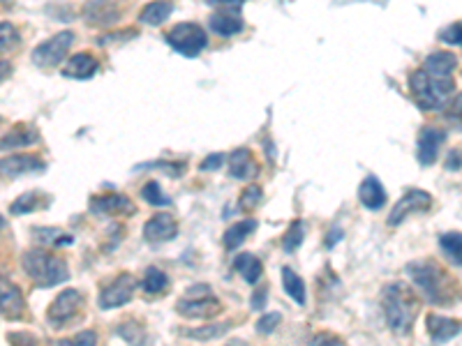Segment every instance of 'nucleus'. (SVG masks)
<instances>
[{"mask_svg": "<svg viewBox=\"0 0 462 346\" xmlns=\"http://www.w3.org/2000/svg\"><path fill=\"white\" fill-rule=\"evenodd\" d=\"M19 42H21V35H19L16 28L12 23H7V21L0 23V56L16 49Z\"/></svg>", "mask_w": 462, "mask_h": 346, "instance_id": "obj_34", "label": "nucleus"}, {"mask_svg": "<svg viewBox=\"0 0 462 346\" xmlns=\"http://www.w3.org/2000/svg\"><path fill=\"white\" fill-rule=\"evenodd\" d=\"M209 26L215 35H222V37H231V35H238L245 23H243V16L238 12V7H220L215 9L209 19Z\"/></svg>", "mask_w": 462, "mask_h": 346, "instance_id": "obj_13", "label": "nucleus"}, {"mask_svg": "<svg viewBox=\"0 0 462 346\" xmlns=\"http://www.w3.org/2000/svg\"><path fill=\"white\" fill-rule=\"evenodd\" d=\"M227 346H248V344H245L243 340H231V342H229Z\"/></svg>", "mask_w": 462, "mask_h": 346, "instance_id": "obj_48", "label": "nucleus"}, {"mask_svg": "<svg viewBox=\"0 0 462 346\" xmlns=\"http://www.w3.org/2000/svg\"><path fill=\"white\" fill-rule=\"evenodd\" d=\"M303 238H305V222L303 219H294V222L289 224L285 238H282V245H285L287 252H296L300 243H303Z\"/></svg>", "mask_w": 462, "mask_h": 346, "instance_id": "obj_32", "label": "nucleus"}, {"mask_svg": "<svg viewBox=\"0 0 462 346\" xmlns=\"http://www.w3.org/2000/svg\"><path fill=\"white\" fill-rule=\"evenodd\" d=\"M444 115L456 130H462V95H456V100H451L446 104Z\"/></svg>", "mask_w": 462, "mask_h": 346, "instance_id": "obj_37", "label": "nucleus"}, {"mask_svg": "<svg viewBox=\"0 0 462 346\" xmlns=\"http://www.w3.org/2000/svg\"><path fill=\"white\" fill-rule=\"evenodd\" d=\"M141 196H144V201H148L150 206H169L172 204V199L162 194V187L157 185V180L146 182V185L141 187Z\"/></svg>", "mask_w": 462, "mask_h": 346, "instance_id": "obj_35", "label": "nucleus"}, {"mask_svg": "<svg viewBox=\"0 0 462 346\" xmlns=\"http://www.w3.org/2000/svg\"><path fill=\"white\" fill-rule=\"evenodd\" d=\"M280 321H282V314H280V312L263 314L261 319L257 321V332H259V335H268V332H273V330L278 328Z\"/></svg>", "mask_w": 462, "mask_h": 346, "instance_id": "obj_39", "label": "nucleus"}, {"mask_svg": "<svg viewBox=\"0 0 462 346\" xmlns=\"http://www.w3.org/2000/svg\"><path fill=\"white\" fill-rule=\"evenodd\" d=\"M176 312L185 319H213L222 312V305L206 284H194L176 303Z\"/></svg>", "mask_w": 462, "mask_h": 346, "instance_id": "obj_5", "label": "nucleus"}, {"mask_svg": "<svg viewBox=\"0 0 462 346\" xmlns=\"http://www.w3.org/2000/svg\"><path fill=\"white\" fill-rule=\"evenodd\" d=\"M441 249L456 266H462V234H444L439 240Z\"/></svg>", "mask_w": 462, "mask_h": 346, "instance_id": "obj_33", "label": "nucleus"}, {"mask_svg": "<svg viewBox=\"0 0 462 346\" xmlns=\"http://www.w3.org/2000/svg\"><path fill=\"white\" fill-rule=\"evenodd\" d=\"M7 340L12 346H35V337L28 332H9Z\"/></svg>", "mask_w": 462, "mask_h": 346, "instance_id": "obj_42", "label": "nucleus"}, {"mask_svg": "<svg viewBox=\"0 0 462 346\" xmlns=\"http://www.w3.org/2000/svg\"><path fill=\"white\" fill-rule=\"evenodd\" d=\"M444 132L439 127H423L421 134H419V159L421 164H432V162L437 159V152H439V146L444 143Z\"/></svg>", "mask_w": 462, "mask_h": 346, "instance_id": "obj_17", "label": "nucleus"}, {"mask_svg": "<svg viewBox=\"0 0 462 346\" xmlns=\"http://www.w3.org/2000/svg\"><path fill=\"white\" fill-rule=\"evenodd\" d=\"M9 74H12V65H9L7 61H0V83H3Z\"/></svg>", "mask_w": 462, "mask_h": 346, "instance_id": "obj_46", "label": "nucleus"}, {"mask_svg": "<svg viewBox=\"0 0 462 346\" xmlns=\"http://www.w3.org/2000/svg\"><path fill=\"white\" fill-rule=\"evenodd\" d=\"M72 42H74V33H70V31H63L58 35H53L51 40L42 42L33 51V63L37 67H42V70H51V67H58L65 61V56H68Z\"/></svg>", "mask_w": 462, "mask_h": 346, "instance_id": "obj_7", "label": "nucleus"}, {"mask_svg": "<svg viewBox=\"0 0 462 346\" xmlns=\"http://www.w3.org/2000/svg\"><path fill=\"white\" fill-rule=\"evenodd\" d=\"M90 210L98 215H135V204L125 194L118 192H109V194H100L90 199Z\"/></svg>", "mask_w": 462, "mask_h": 346, "instance_id": "obj_11", "label": "nucleus"}, {"mask_svg": "<svg viewBox=\"0 0 462 346\" xmlns=\"http://www.w3.org/2000/svg\"><path fill=\"white\" fill-rule=\"evenodd\" d=\"M428 330L432 335V340L437 342H448L453 340L456 335L462 330V323L453 321V319H446V316H437V314H430L428 316Z\"/></svg>", "mask_w": 462, "mask_h": 346, "instance_id": "obj_23", "label": "nucleus"}, {"mask_svg": "<svg viewBox=\"0 0 462 346\" xmlns=\"http://www.w3.org/2000/svg\"><path fill=\"white\" fill-rule=\"evenodd\" d=\"M46 164L35 155H7L0 159V178H19L26 173H42Z\"/></svg>", "mask_w": 462, "mask_h": 346, "instance_id": "obj_12", "label": "nucleus"}, {"mask_svg": "<svg viewBox=\"0 0 462 346\" xmlns=\"http://www.w3.org/2000/svg\"><path fill=\"white\" fill-rule=\"evenodd\" d=\"M3 224H5V222H3V217H0V229H3Z\"/></svg>", "mask_w": 462, "mask_h": 346, "instance_id": "obj_49", "label": "nucleus"}, {"mask_svg": "<svg viewBox=\"0 0 462 346\" xmlns=\"http://www.w3.org/2000/svg\"><path fill=\"white\" fill-rule=\"evenodd\" d=\"M21 263H23V271L28 273V277H31L37 286H56V284H63L70 277L65 258L46 252L42 247H35L31 252H26Z\"/></svg>", "mask_w": 462, "mask_h": 346, "instance_id": "obj_3", "label": "nucleus"}, {"mask_svg": "<svg viewBox=\"0 0 462 346\" xmlns=\"http://www.w3.org/2000/svg\"><path fill=\"white\" fill-rule=\"evenodd\" d=\"M26 310L23 293L14 282L0 277V316L5 319H19Z\"/></svg>", "mask_w": 462, "mask_h": 346, "instance_id": "obj_14", "label": "nucleus"}, {"mask_svg": "<svg viewBox=\"0 0 462 346\" xmlns=\"http://www.w3.org/2000/svg\"><path fill=\"white\" fill-rule=\"evenodd\" d=\"M213 3H220V5H227V7H236L238 3H243V0H213Z\"/></svg>", "mask_w": 462, "mask_h": 346, "instance_id": "obj_47", "label": "nucleus"}, {"mask_svg": "<svg viewBox=\"0 0 462 346\" xmlns=\"http://www.w3.org/2000/svg\"><path fill=\"white\" fill-rule=\"evenodd\" d=\"M430 206H432V196L428 194V192L409 189L407 194L395 204V208L391 210V215L386 222H389V226H398L414 213H426V210H430Z\"/></svg>", "mask_w": 462, "mask_h": 346, "instance_id": "obj_10", "label": "nucleus"}, {"mask_svg": "<svg viewBox=\"0 0 462 346\" xmlns=\"http://www.w3.org/2000/svg\"><path fill=\"white\" fill-rule=\"evenodd\" d=\"M58 346H98V335L93 330H83L70 340H61Z\"/></svg>", "mask_w": 462, "mask_h": 346, "instance_id": "obj_38", "label": "nucleus"}, {"mask_svg": "<svg viewBox=\"0 0 462 346\" xmlns=\"http://www.w3.org/2000/svg\"><path fill=\"white\" fill-rule=\"evenodd\" d=\"M83 305V295L77 288H65L63 293L56 295V300L49 305L46 310V321H49L53 328H63L65 323H70L74 316L79 314Z\"/></svg>", "mask_w": 462, "mask_h": 346, "instance_id": "obj_8", "label": "nucleus"}, {"mask_svg": "<svg viewBox=\"0 0 462 346\" xmlns=\"http://www.w3.org/2000/svg\"><path fill=\"white\" fill-rule=\"evenodd\" d=\"M282 282H285L287 295L294 298L296 305H305V284L294 271H291V268H285V271H282Z\"/></svg>", "mask_w": 462, "mask_h": 346, "instance_id": "obj_30", "label": "nucleus"}, {"mask_svg": "<svg viewBox=\"0 0 462 346\" xmlns=\"http://www.w3.org/2000/svg\"><path fill=\"white\" fill-rule=\"evenodd\" d=\"M141 286H144L146 293H164L167 286H169V277L162 271H157V268H148V271L144 273V282H141Z\"/></svg>", "mask_w": 462, "mask_h": 346, "instance_id": "obj_31", "label": "nucleus"}, {"mask_svg": "<svg viewBox=\"0 0 462 346\" xmlns=\"http://www.w3.org/2000/svg\"><path fill=\"white\" fill-rule=\"evenodd\" d=\"M174 12V5L169 0H157V3H150L144 7V12L139 14V21L146 26H159L164 23Z\"/></svg>", "mask_w": 462, "mask_h": 346, "instance_id": "obj_26", "label": "nucleus"}, {"mask_svg": "<svg viewBox=\"0 0 462 346\" xmlns=\"http://www.w3.org/2000/svg\"><path fill=\"white\" fill-rule=\"evenodd\" d=\"M384 314L389 328L398 335H407L414 325V319L419 314V300L409 286L404 284H389L384 288Z\"/></svg>", "mask_w": 462, "mask_h": 346, "instance_id": "obj_2", "label": "nucleus"}, {"mask_svg": "<svg viewBox=\"0 0 462 346\" xmlns=\"http://www.w3.org/2000/svg\"><path fill=\"white\" fill-rule=\"evenodd\" d=\"M407 273L432 305H456L460 298L458 282L435 261H414Z\"/></svg>", "mask_w": 462, "mask_h": 346, "instance_id": "obj_1", "label": "nucleus"}, {"mask_svg": "<svg viewBox=\"0 0 462 346\" xmlns=\"http://www.w3.org/2000/svg\"><path fill=\"white\" fill-rule=\"evenodd\" d=\"M37 240H44V243H53V238L58 236V231L56 229H49V231H35Z\"/></svg>", "mask_w": 462, "mask_h": 346, "instance_id": "obj_44", "label": "nucleus"}, {"mask_svg": "<svg viewBox=\"0 0 462 346\" xmlns=\"http://www.w3.org/2000/svg\"><path fill=\"white\" fill-rule=\"evenodd\" d=\"M259 164L257 159L252 157V152L248 148H238L231 152L229 157V173L236 180H252L259 176Z\"/></svg>", "mask_w": 462, "mask_h": 346, "instance_id": "obj_18", "label": "nucleus"}, {"mask_svg": "<svg viewBox=\"0 0 462 346\" xmlns=\"http://www.w3.org/2000/svg\"><path fill=\"white\" fill-rule=\"evenodd\" d=\"M261 199H263L261 187L250 185L248 189H243L241 201H238V208H241V210H252V208H257V206L261 204Z\"/></svg>", "mask_w": 462, "mask_h": 346, "instance_id": "obj_36", "label": "nucleus"}, {"mask_svg": "<svg viewBox=\"0 0 462 346\" xmlns=\"http://www.w3.org/2000/svg\"><path fill=\"white\" fill-rule=\"evenodd\" d=\"M358 199L367 210H379L386 204V192L384 185L374 176H367L361 187H358Z\"/></svg>", "mask_w": 462, "mask_h": 346, "instance_id": "obj_20", "label": "nucleus"}, {"mask_svg": "<svg viewBox=\"0 0 462 346\" xmlns=\"http://www.w3.org/2000/svg\"><path fill=\"white\" fill-rule=\"evenodd\" d=\"M254 229H257V222L254 219H245L241 224H233L227 234H224V247L227 249H236L245 243V238L254 234Z\"/></svg>", "mask_w": 462, "mask_h": 346, "instance_id": "obj_27", "label": "nucleus"}, {"mask_svg": "<svg viewBox=\"0 0 462 346\" xmlns=\"http://www.w3.org/2000/svg\"><path fill=\"white\" fill-rule=\"evenodd\" d=\"M167 42L172 49H176L178 53L183 56H199L206 49V33L201 26L196 23H178L174 26L172 31L167 33Z\"/></svg>", "mask_w": 462, "mask_h": 346, "instance_id": "obj_6", "label": "nucleus"}, {"mask_svg": "<svg viewBox=\"0 0 462 346\" xmlns=\"http://www.w3.org/2000/svg\"><path fill=\"white\" fill-rule=\"evenodd\" d=\"M40 141L37 132L31 130L28 125H16L14 130H9L3 139H0V150H12V148H23V146H33V143Z\"/></svg>", "mask_w": 462, "mask_h": 346, "instance_id": "obj_24", "label": "nucleus"}, {"mask_svg": "<svg viewBox=\"0 0 462 346\" xmlns=\"http://www.w3.org/2000/svg\"><path fill=\"white\" fill-rule=\"evenodd\" d=\"M458 65V58L448 51H435L426 58V72L435 79H448Z\"/></svg>", "mask_w": 462, "mask_h": 346, "instance_id": "obj_21", "label": "nucleus"}, {"mask_svg": "<svg viewBox=\"0 0 462 346\" xmlns=\"http://www.w3.org/2000/svg\"><path fill=\"white\" fill-rule=\"evenodd\" d=\"M441 37V42L444 44H453V46H462V21L453 23V26H448L444 28V31L439 33Z\"/></svg>", "mask_w": 462, "mask_h": 346, "instance_id": "obj_40", "label": "nucleus"}, {"mask_svg": "<svg viewBox=\"0 0 462 346\" xmlns=\"http://www.w3.org/2000/svg\"><path fill=\"white\" fill-rule=\"evenodd\" d=\"M98 72V61L93 58L90 53H77V56H72L68 63H65V67L61 70L63 76H68V79H90L93 74Z\"/></svg>", "mask_w": 462, "mask_h": 346, "instance_id": "obj_19", "label": "nucleus"}, {"mask_svg": "<svg viewBox=\"0 0 462 346\" xmlns=\"http://www.w3.org/2000/svg\"><path fill=\"white\" fill-rule=\"evenodd\" d=\"M310 346H345V342H342V337H337V335H333V332H319L313 337Z\"/></svg>", "mask_w": 462, "mask_h": 346, "instance_id": "obj_41", "label": "nucleus"}, {"mask_svg": "<svg viewBox=\"0 0 462 346\" xmlns=\"http://www.w3.org/2000/svg\"><path fill=\"white\" fill-rule=\"evenodd\" d=\"M409 88L414 95V102L423 111H435L444 107L446 98L456 90V83L451 79H435L426 70H419L409 76Z\"/></svg>", "mask_w": 462, "mask_h": 346, "instance_id": "obj_4", "label": "nucleus"}, {"mask_svg": "<svg viewBox=\"0 0 462 346\" xmlns=\"http://www.w3.org/2000/svg\"><path fill=\"white\" fill-rule=\"evenodd\" d=\"M83 19L90 26H114L120 19V7L116 0H90L83 7Z\"/></svg>", "mask_w": 462, "mask_h": 346, "instance_id": "obj_15", "label": "nucleus"}, {"mask_svg": "<svg viewBox=\"0 0 462 346\" xmlns=\"http://www.w3.org/2000/svg\"><path fill=\"white\" fill-rule=\"evenodd\" d=\"M263 295H266V286H261L257 293H254V298H252V307L254 310H261L263 307Z\"/></svg>", "mask_w": 462, "mask_h": 346, "instance_id": "obj_45", "label": "nucleus"}, {"mask_svg": "<svg viewBox=\"0 0 462 346\" xmlns=\"http://www.w3.org/2000/svg\"><path fill=\"white\" fill-rule=\"evenodd\" d=\"M224 162V155L222 152H215V155H211V157H206L204 162H201V171H211V169H220V164Z\"/></svg>", "mask_w": 462, "mask_h": 346, "instance_id": "obj_43", "label": "nucleus"}, {"mask_svg": "<svg viewBox=\"0 0 462 346\" xmlns=\"http://www.w3.org/2000/svg\"><path fill=\"white\" fill-rule=\"evenodd\" d=\"M118 335H120V337L125 340L130 346H150L146 330L141 328V325H139L135 319H127L122 325H118Z\"/></svg>", "mask_w": 462, "mask_h": 346, "instance_id": "obj_29", "label": "nucleus"}, {"mask_svg": "<svg viewBox=\"0 0 462 346\" xmlns=\"http://www.w3.org/2000/svg\"><path fill=\"white\" fill-rule=\"evenodd\" d=\"M231 323H206L199 325V328H178V335H183L187 340H194V342H211V340H220L224 335L229 332Z\"/></svg>", "mask_w": 462, "mask_h": 346, "instance_id": "obj_22", "label": "nucleus"}, {"mask_svg": "<svg viewBox=\"0 0 462 346\" xmlns=\"http://www.w3.org/2000/svg\"><path fill=\"white\" fill-rule=\"evenodd\" d=\"M233 271L238 273L248 284H257L261 273H263V268H261V261L257 256L250 254V252H243L233 258Z\"/></svg>", "mask_w": 462, "mask_h": 346, "instance_id": "obj_25", "label": "nucleus"}, {"mask_svg": "<svg viewBox=\"0 0 462 346\" xmlns=\"http://www.w3.org/2000/svg\"><path fill=\"white\" fill-rule=\"evenodd\" d=\"M46 204V196L40 194V192H28V194H21L12 206H9V213L14 215H26V213H35Z\"/></svg>", "mask_w": 462, "mask_h": 346, "instance_id": "obj_28", "label": "nucleus"}, {"mask_svg": "<svg viewBox=\"0 0 462 346\" xmlns=\"http://www.w3.org/2000/svg\"><path fill=\"white\" fill-rule=\"evenodd\" d=\"M176 234H178V224L172 213H157L144 226V238L148 243H167V240L176 238Z\"/></svg>", "mask_w": 462, "mask_h": 346, "instance_id": "obj_16", "label": "nucleus"}, {"mask_svg": "<svg viewBox=\"0 0 462 346\" xmlns=\"http://www.w3.org/2000/svg\"><path fill=\"white\" fill-rule=\"evenodd\" d=\"M137 277L130 273L118 275L114 282H109L105 288L100 291V307L102 310H114V307H122L125 303L132 300V295L137 291Z\"/></svg>", "mask_w": 462, "mask_h": 346, "instance_id": "obj_9", "label": "nucleus"}]
</instances>
